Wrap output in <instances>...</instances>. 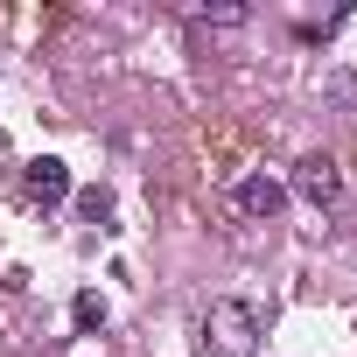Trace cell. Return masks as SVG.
Returning <instances> with one entry per match:
<instances>
[{
    "instance_id": "6da1fadb",
    "label": "cell",
    "mask_w": 357,
    "mask_h": 357,
    "mask_svg": "<svg viewBox=\"0 0 357 357\" xmlns=\"http://www.w3.org/2000/svg\"><path fill=\"white\" fill-rule=\"evenodd\" d=\"M259 336H266L259 301L225 294V301H211L204 322H197V357H259Z\"/></svg>"
},
{
    "instance_id": "7a4b0ae2",
    "label": "cell",
    "mask_w": 357,
    "mask_h": 357,
    "mask_svg": "<svg viewBox=\"0 0 357 357\" xmlns=\"http://www.w3.org/2000/svg\"><path fill=\"white\" fill-rule=\"evenodd\" d=\"M294 197L315 204V211H336V204H343V168H336L329 154H301V161H294Z\"/></svg>"
},
{
    "instance_id": "3957f363",
    "label": "cell",
    "mask_w": 357,
    "mask_h": 357,
    "mask_svg": "<svg viewBox=\"0 0 357 357\" xmlns=\"http://www.w3.org/2000/svg\"><path fill=\"white\" fill-rule=\"evenodd\" d=\"M22 197H29L36 211H56V204L70 197V168H63L56 154H43V161H29V168H22Z\"/></svg>"
},
{
    "instance_id": "277c9868",
    "label": "cell",
    "mask_w": 357,
    "mask_h": 357,
    "mask_svg": "<svg viewBox=\"0 0 357 357\" xmlns=\"http://www.w3.org/2000/svg\"><path fill=\"white\" fill-rule=\"evenodd\" d=\"M231 204H238L245 218H259V225H273V218L287 211V183H273V175H245V183L231 190Z\"/></svg>"
},
{
    "instance_id": "5b68a950",
    "label": "cell",
    "mask_w": 357,
    "mask_h": 357,
    "mask_svg": "<svg viewBox=\"0 0 357 357\" xmlns=\"http://www.w3.org/2000/svg\"><path fill=\"white\" fill-rule=\"evenodd\" d=\"M183 15H190L197 29H238L252 8H238V0H211V8H183Z\"/></svg>"
},
{
    "instance_id": "8992f818",
    "label": "cell",
    "mask_w": 357,
    "mask_h": 357,
    "mask_svg": "<svg viewBox=\"0 0 357 357\" xmlns=\"http://www.w3.org/2000/svg\"><path fill=\"white\" fill-rule=\"evenodd\" d=\"M70 322H77V329H84V336H91V329H105V301H98V294H91V287H84V294H77V301H70Z\"/></svg>"
},
{
    "instance_id": "52a82bcc",
    "label": "cell",
    "mask_w": 357,
    "mask_h": 357,
    "mask_svg": "<svg viewBox=\"0 0 357 357\" xmlns=\"http://www.w3.org/2000/svg\"><path fill=\"white\" fill-rule=\"evenodd\" d=\"M77 218L84 225H105L112 218V190H77Z\"/></svg>"
},
{
    "instance_id": "ba28073f",
    "label": "cell",
    "mask_w": 357,
    "mask_h": 357,
    "mask_svg": "<svg viewBox=\"0 0 357 357\" xmlns=\"http://www.w3.org/2000/svg\"><path fill=\"white\" fill-rule=\"evenodd\" d=\"M329 98H336V105H350V98H357V77H350V70H343V77H329Z\"/></svg>"
}]
</instances>
